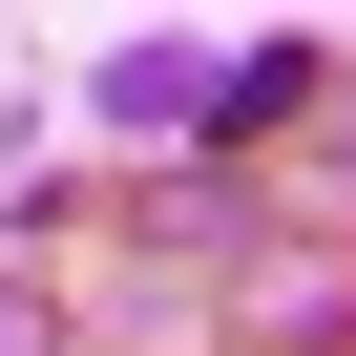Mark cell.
<instances>
[{
	"instance_id": "2",
	"label": "cell",
	"mask_w": 356,
	"mask_h": 356,
	"mask_svg": "<svg viewBox=\"0 0 356 356\" xmlns=\"http://www.w3.org/2000/svg\"><path fill=\"white\" fill-rule=\"evenodd\" d=\"M0 356H42V293H0Z\"/></svg>"
},
{
	"instance_id": "1",
	"label": "cell",
	"mask_w": 356,
	"mask_h": 356,
	"mask_svg": "<svg viewBox=\"0 0 356 356\" xmlns=\"http://www.w3.org/2000/svg\"><path fill=\"white\" fill-rule=\"evenodd\" d=\"M105 126H210V84L168 63V42H126V63H105Z\"/></svg>"
}]
</instances>
